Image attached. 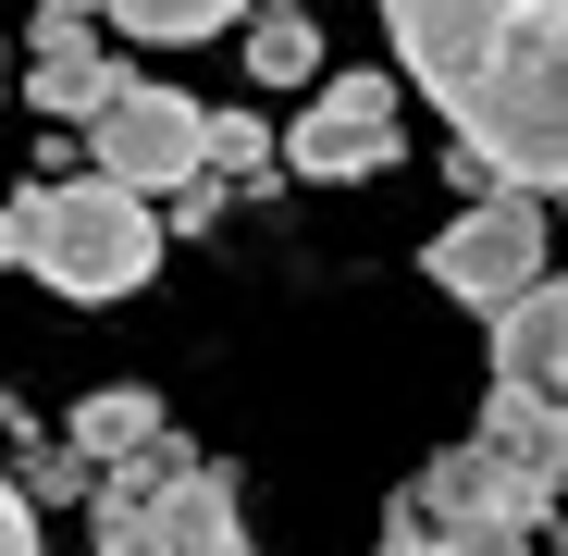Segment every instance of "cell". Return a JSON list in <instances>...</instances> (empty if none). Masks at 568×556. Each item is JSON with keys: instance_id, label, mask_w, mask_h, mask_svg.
Masks as SVG:
<instances>
[{"instance_id": "15", "label": "cell", "mask_w": 568, "mask_h": 556, "mask_svg": "<svg viewBox=\"0 0 568 556\" xmlns=\"http://www.w3.org/2000/svg\"><path fill=\"white\" fill-rule=\"evenodd\" d=\"M384 556H445V519H433L420 495H396V507H384Z\"/></svg>"}, {"instance_id": "3", "label": "cell", "mask_w": 568, "mask_h": 556, "mask_svg": "<svg viewBox=\"0 0 568 556\" xmlns=\"http://www.w3.org/2000/svg\"><path fill=\"white\" fill-rule=\"evenodd\" d=\"M272 161L284 185H371L408 161V100L396 74H310V112L272 124Z\"/></svg>"}, {"instance_id": "19", "label": "cell", "mask_w": 568, "mask_h": 556, "mask_svg": "<svg viewBox=\"0 0 568 556\" xmlns=\"http://www.w3.org/2000/svg\"><path fill=\"white\" fill-rule=\"evenodd\" d=\"M38 13H100V0H38Z\"/></svg>"}, {"instance_id": "2", "label": "cell", "mask_w": 568, "mask_h": 556, "mask_svg": "<svg viewBox=\"0 0 568 556\" xmlns=\"http://www.w3.org/2000/svg\"><path fill=\"white\" fill-rule=\"evenodd\" d=\"M13 235H26V272H38L50 297H74V310H112V297H136L149 272H161V211L136 199V185L87 173V161L26 185Z\"/></svg>"}, {"instance_id": "12", "label": "cell", "mask_w": 568, "mask_h": 556, "mask_svg": "<svg viewBox=\"0 0 568 556\" xmlns=\"http://www.w3.org/2000/svg\"><path fill=\"white\" fill-rule=\"evenodd\" d=\"M235 13H247V0H100L112 38H161V50H199V38H223Z\"/></svg>"}, {"instance_id": "16", "label": "cell", "mask_w": 568, "mask_h": 556, "mask_svg": "<svg viewBox=\"0 0 568 556\" xmlns=\"http://www.w3.org/2000/svg\"><path fill=\"white\" fill-rule=\"evenodd\" d=\"M0 556H38V495L0 471Z\"/></svg>"}, {"instance_id": "10", "label": "cell", "mask_w": 568, "mask_h": 556, "mask_svg": "<svg viewBox=\"0 0 568 556\" xmlns=\"http://www.w3.org/2000/svg\"><path fill=\"white\" fill-rule=\"evenodd\" d=\"M149 433H161V396L149 384H100V396H74V421H62V445L87 457V471H124Z\"/></svg>"}, {"instance_id": "18", "label": "cell", "mask_w": 568, "mask_h": 556, "mask_svg": "<svg viewBox=\"0 0 568 556\" xmlns=\"http://www.w3.org/2000/svg\"><path fill=\"white\" fill-rule=\"evenodd\" d=\"M13 260H26V235H13V211H0V272H13Z\"/></svg>"}, {"instance_id": "5", "label": "cell", "mask_w": 568, "mask_h": 556, "mask_svg": "<svg viewBox=\"0 0 568 556\" xmlns=\"http://www.w3.org/2000/svg\"><path fill=\"white\" fill-rule=\"evenodd\" d=\"M199 137H211V100H185V87H161V74H112V100L74 124L87 173L136 185V199H173V185L199 173Z\"/></svg>"}, {"instance_id": "17", "label": "cell", "mask_w": 568, "mask_h": 556, "mask_svg": "<svg viewBox=\"0 0 568 556\" xmlns=\"http://www.w3.org/2000/svg\"><path fill=\"white\" fill-rule=\"evenodd\" d=\"M544 544H556V556H568V495H556V507H544Z\"/></svg>"}, {"instance_id": "1", "label": "cell", "mask_w": 568, "mask_h": 556, "mask_svg": "<svg viewBox=\"0 0 568 556\" xmlns=\"http://www.w3.org/2000/svg\"><path fill=\"white\" fill-rule=\"evenodd\" d=\"M396 74L507 185L568 199V26L544 0H384Z\"/></svg>"}, {"instance_id": "13", "label": "cell", "mask_w": 568, "mask_h": 556, "mask_svg": "<svg viewBox=\"0 0 568 556\" xmlns=\"http://www.w3.org/2000/svg\"><path fill=\"white\" fill-rule=\"evenodd\" d=\"M87 556H161L149 483H124V471H100V483H87Z\"/></svg>"}, {"instance_id": "7", "label": "cell", "mask_w": 568, "mask_h": 556, "mask_svg": "<svg viewBox=\"0 0 568 556\" xmlns=\"http://www.w3.org/2000/svg\"><path fill=\"white\" fill-rule=\"evenodd\" d=\"M483 322H495V384L531 396L544 421H568V272H531V285L507 310H483Z\"/></svg>"}, {"instance_id": "9", "label": "cell", "mask_w": 568, "mask_h": 556, "mask_svg": "<svg viewBox=\"0 0 568 556\" xmlns=\"http://www.w3.org/2000/svg\"><path fill=\"white\" fill-rule=\"evenodd\" d=\"M149 519H161V556H260L247 495L211 471V457H185L173 483H149Z\"/></svg>"}, {"instance_id": "11", "label": "cell", "mask_w": 568, "mask_h": 556, "mask_svg": "<svg viewBox=\"0 0 568 556\" xmlns=\"http://www.w3.org/2000/svg\"><path fill=\"white\" fill-rule=\"evenodd\" d=\"M235 26H247L235 50H247L260 87H310V74H322V26H310V0H247Z\"/></svg>"}, {"instance_id": "8", "label": "cell", "mask_w": 568, "mask_h": 556, "mask_svg": "<svg viewBox=\"0 0 568 556\" xmlns=\"http://www.w3.org/2000/svg\"><path fill=\"white\" fill-rule=\"evenodd\" d=\"M112 38H100V13H38V50H26V100H38V124H87L112 100Z\"/></svg>"}, {"instance_id": "14", "label": "cell", "mask_w": 568, "mask_h": 556, "mask_svg": "<svg viewBox=\"0 0 568 556\" xmlns=\"http://www.w3.org/2000/svg\"><path fill=\"white\" fill-rule=\"evenodd\" d=\"M199 173H223V185H247V199H260V185H284V161H272V124L235 100V112H211V137H199Z\"/></svg>"}, {"instance_id": "4", "label": "cell", "mask_w": 568, "mask_h": 556, "mask_svg": "<svg viewBox=\"0 0 568 556\" xmlns=\"http://www.w3.org/2000/svg\"><path fill=\"white\" fill-rule=\"evenodd\" d=\"M556 247V199H531V185H483V199H457L445 235L420 247V272L457 297V310H507L531 272Z\"/></svg>"}, {"instance_id": "6", "label": "cell", "mask_w": 568, "mask_h": 556, "mask_svg": "<svg viewBox=\"0 0 568 556\" xmlns=\"http://www.w3.org/2000/svg\"><path fill=\"white\" fill-rule=\"evenodd\" d=\"M408 495L445 519V544H469V532H544V507H556V483H544V471H519V457H507V445H483V433L445 445Z\"/></svg>"}, {"instance_id": "20", "label": "cell", "mask_w": 568, "mask_h": 556, "mask_svg": "<svg viewBox=\"0 0 568 556\" xmlns=\"http://www.w3.org/2000/svg\"><path fill=\"white\" fill-rule=\"evenodd\" d=\"M0 87H13V62H0Z\"/></svg>"}]
</instances>
